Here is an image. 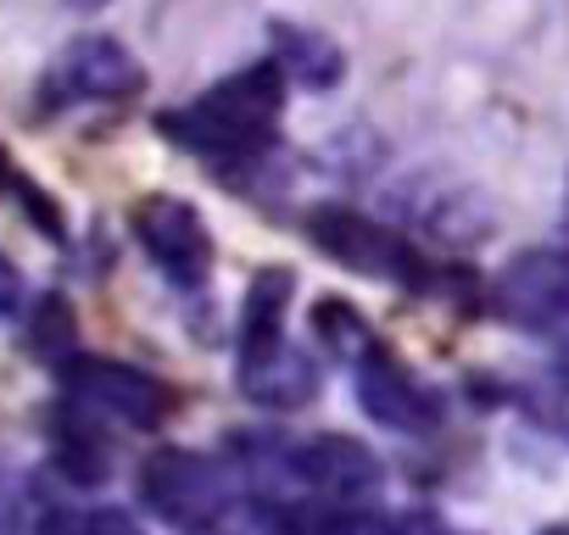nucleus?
Instances as JSON below:
<instances>
[{
  "label": "nucleus",
  "mask_w": 569,
  "mask_h": 535,
  "mask_svg": "<svg viewBox=\"0 0 569 535\" xmlns=\"http://www.w3.org/2000/svg\"><path fill=\"white\" fill-rule=\"evenodd\" d=\"M68 396L84 407V413H101V418H118L129 430H151L168 418L173 396L162 380H151L146 369H129V363H112V357H73L68 374H62Z\"/></svg>",
  "instance_id": "nucleus-3"
},
{
  "label": "nucleus",
  "mask_w": 569,
  "mask_h": 535,
  "mask_svg": "<svg viewBox=\"0 0 569 535\" xmlns=\"http://www.w3.org/2000/svg\"><path fill=\"white\" fill-rule=\"evenodd\" d=\"M23 307V280H18V268L0 256V319H18Z\"/></svg>",
  "instance_id": "nucleus-18"
},
{
  "label": "nucleus",
  "mask_w": 569,
  "mask_h": 535,
  "mask_svg": "<svg viewBox=\"0 0 569 535\" xmlns=\"http://www.w3.org/2000/svg\"><path fill=\"white\" fill-rule=\"evenodd\" d=\"M352 380H358V402H363V413L375 418V424H386V430H402V435H425V430H436L441 424V396L430 391V385H419L380 341H369V346H358L352 352Z\"/></svg>",
  "instance_id": "nucleus-5"
},
{
  "label": "nucleus",
  "mask_w": 569,
  "mask_h": 535,
  "mask_svg": "<svg viewBox=\"0 0 569 535\" xmlns=\"http://www.w3.org/2000/svg\"><path fill=\"white\" fill-rule=\"evenodd\" d=\"M23 513H29V496L18 491V474L0 463V535H18L23 529Z\"/></svg>",
  "instance_id": "nucleus-15"
},
{
  "label": "nucleus",
  "mask_w": 569,
  "mask_h": 535,
  "mask_svg": "<svg viewBox=\"0 0 569 535\" xmlns=\"http://www.w3.org/2000/svg\"><path fill=\"white\" fill-rule=\"evenodd\" d=\"M207 535H229V529H207Z\"/></svg>",
  "instance_id": "nucleus-19"
},
{
  "label": "nucleus",
  "mask_w": 569,
  "mask_h": 535,
  "mask_svg": "<svg viewBox=\"0 0 569 535\" xmlns=\"http://www.w3.org/2000/svg\"><path fill=\"white\" fill-rule=\"evenodd\" d=\"M57 463L68 468V480L96 485V480H107L112 452H107V441H101L84 418H62V424H57Z\"/></svg>",
  "instance_id": "nucleus-12"
},
{
  "label": "nucleus",
  "mask_w": 569,
  "mask_h": 535,
  "mask_svg": "<svg viewBox=\"0 0 569 535\" xmlns=\"http://www.w3.org/2000/svg\"><path fill=\"white\" fill-rule=\"evenodd\" d=\"M140 496L157 518L179 524V529H212L218 513L229 507V480L212 457L201 452H151L140 468Z\"/></svg>",
  "instance_id": "nucleus-2"
},
{
  "label": "nucleus",
  "mask_w": 569,
  "mask_h": 535,
  "mask_svg": "<svg viewBox=\"0 0 569 535\" xmlns=\"http://www.w3.org/2000/svg\"><path fill=\"white\" fill-rule=\"evenodd\" d=\"M134 234H140V245L151 251V262L162 268L173 285L196 291L207 280V268H212V234H207V223H201V212L190 201H179V195L140 201Z\"/></svg>",
  "instance_id": "nucleus-6"
},
{
  "label": "nucleus",
  "mask_w": 569,
  "mask_h": 535,
  "mask_svg": "<svg viewBox=\"0 0 569 535\" xmlns=\"http://www.w3.org/2000/svg\"><path fill=\"white\" fill-rule=\"evenodd\" d=\"M84 535H146L123 507H96L90 518H84Z\"/></svg>",
  "instance_id": "nucleus-17"
},
{
  "label": "nucleus",
  "mask_w": 569,
  "mask_h": 535,
  "mask_svg": "<svg viewBox=\"0 0 569 535\" xmlns=\"http://www.w3.org/2000/svg\"><path fill=\"white\" fill-rule=\"evenodd\" d=\"M273 535H347V524L313 502H284L273 507Z\"/></svg>",
  "instance_id": "nucleus-13"
},
{
  "label": "nucleus",
  "mask_w": 569,
  "mask_h": 535,
  "mask_svg": "<svg viewBox=\"0 0 569 535\" xmlns=\"http://www.w3.org/2000/svg\"><path fill=\"white\" fill-rule=\"evenodd\" d=\"M18 535H84V518L73 507H62V502H29Z\"/></svg>",
  "instance_id": "nucleus-14"
},
{
  "label": "nucleus",
  "mask_w": 569,
  "mask_h": 535,
  "mask_svg": "<svg viewBox=\"0 0 569 535\" xmlns=\"http://www.w3.org/2000/svg\"><path fill=\"white\" fill-rule=\"evenodd\" d=\"M547 535H563V529H547Z\"/></svg>",
  "instance_id": "nucleus-20"
},
{
  "label": "nucleus",
  "mask_w": 569,
  "mask_h": 535,
  "mask_svg": "<svg viewBox=\"0 0 569 535\" xmlns=\"http://www.w3.org/2000/svg\"><path fill=\"white\" fill-rule=\"evenodd\" d=\"M297 480H302V491L352 507V502H369L380 491V457L347 435L297 441Z\"/></svg>",
  "instance_id": "nucleus-9"
},
{
  "label": "nucleus",
  "mask_w": 569,
  "mask_h": 535,
  "mask_svg": "<svg viewBox=\"0 0 569 535\" xmlns=\"http://www.w3.org/2000/svg\"><path fill=\"white\" fill-rule=\"evenodd\" d=\"M279 107H284V79H279L273 62H257V68L212 84L201 101L162 112V134L212 157V162H240V157H257L273 140Z\"/></svg>",
  "instance_id": "nucleus-1"
},
{
  "label": "nucleus",
  "mask_w": 569,
  "mask_h": 535,
  "mask_svg": "<svg viewBox=\"0 0 569 535\" xmlns=\"http://www.w3.org/2000/svg\"><path fill=\"white\" fill-rule=\"evenodd\" d=\"M369 535H452V529L441 518H430V513H397V518L369 524Z\"/></svg>",
  "instance_id": "nucleus-16"
},
{
  "label": "nucleus",
  "mask_w": 569,
  "mask_h": 535,
  "mask_svg": "<svg viewBox=\"0 0 569 535\" xmlns=\"http://www.w3.org/2000/svg\"><path fill=\"white\" fill-rule=\"evenodd\" d=\"M491 307L519 324V330H552L569 324V251H525L513 256L497 285H491Z\"/></svg>",
  "instance_id": "nucleus-7"
},
{
  "label": "nucleus",
  "mask_w": 569,
  "mask_h": 535,
  "mask_svg": "<svg viewBox=\"0 0 569 535\" xmlns=\"http://www.w3.org/2000/svg\"><path fill=\"white\" fill-rule=\"evenodd\" d=\"M308 234H313L330 256H341L347 268H358V274L425 285V262H419L391 229H380L375 218H363V212H352V206H313V212H308Z\"/></svg>",
  "instance_id": "nucleus-4"
},
{
  "label": "nucleus",
  "mask_w": 569,
  "mask_h": 535,
  "mask_svg": "<svg viewBox=\"0 0 569 535\" xmlns=\"http://www.w3.org/2000/svg\"><path fill=\"white\" fill-rule=\"evenodd\" d=\"M140 90V62L107 40V34H84L73 40L57 68L46 73V107H84V101H123Z\"/></svg>",
  "instance_id": "nucleus-8"
},
{
  "label": "nucleus",
  "mask_w": 569,
  "mask_h": 535,
  "mask_svg": "<svg viewBox=\"0 0 569 535\" xmlns=\"http://www.w3.org/2000/svg\"><path fill=\"white\" fill-rule=\"evenodd\" d=\"M291 291H297V280H291V268H279V262L251 280L246 319H240V380L291 352V341H284V307H291Z\"/></svg>",
  "instance_id": "nucleus-10"
},
{
  "label": "nucleus",
  "mask_w": 569,
  "mask_h": 535,
  "mask_svg": "<svg viewBox=\"0 0 569 535\" xmlns=\"http://www.w3.org/2000/svg\"><path fill=\"white\" fill-rule=\"evenodd\" d=\"M273 40H279V62L291 68L297 79H308V90H330V84L341 79V51H336L325 34L297 29V23H279Z\"/></svg>",
  "instance_id": "nucleus-11"
}]
</instances>
